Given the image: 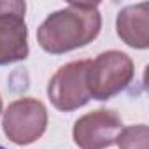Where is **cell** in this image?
I'll return each instance as SVG.
<instances>
[{"label": "cell", "mask_w": 149, "mask_h": 149, "mask_svg": "<svg viewBox=\"0 0 149 149\" xmlns=\"http://www.w3.org/2000/svg\"><path fill=\"white\" fill-rule=\"evenodd\" d=\"M102 28L98 4H76L49 14L37 30L39 46L51 54H63L95 40Z\"/></svg>", "instance_id": "cell-1"}, {"label": "cell", "mask_w": 149, "mask_h": 149, "mask_svg": "<svg viewBox=\"0 0 149 149\" xmlns=\"http://www.w3.org/2000/svg\"><path fill=\"white\" fill-rule=\"evenodd\" d=\"M133 74V61L128 54L116 49L100 53L95 60H90L86 74L90 97L95 100L112 98L128 88Z\"/></svg>", "instance_id": "cell-2"}, {"label": "cell", "mask_w": 149, "mask_h": 149, "mask_svg": "<svg viewBox=\"0 0 149 149\" xmlns=\"http://www.w3.org/2000/svg\"><path fill=\"white\" fill-rule=\"evenodd\" d=\"M6 137L16 146H28L39 140L47 126V109L37 98H19L4 112Z\"/></svg>", "instance_id": "cell-3"}, {"label": "cell", "mask_w": 149, "mask_h": 149, "mask_svg": "<svg viewBox=\"0 0 149 149\" xmlns=\"http://www.w3.org/2000/svg\"><path fill=\"white\" fill-rule=\"evenodd\" d=\"M88 67L90 60H76L60 67L51 77L47 84V97L58 111L70 112L91 100L86 83Z\"/></svg>", "instance_id": "cell-4"}, {"label": "cell", "mask_w": 149, "mask_h": 149, "mask_svg": "<svg viewBox=\"0 0 149 149\" xmlns=\"http://www.w3.org/2000/svg\"><path fill=\"white\" fill-rule=\"evenodd\" d=\"M26 4L21 0H0V65L23 61L28 56Z\"/></svg>", "instance_id": "cell-5"}, {"label": "cell", "mask_w": 149, "mask_h": 149, "mask_svg": "<svg viewBox=\"0 0 149 149\" xmlns=\"http://www.w3.org/2000/svg\"><path fill=\"white\" fill-rule=\"evenodd\" d=\"M123 130L121 118L109 109H98L81 116L74 123L72 137L81 149H105L116 144Z\"/></svg>", "instance_id": "cell-6"}, {"label": "cell", "mask_w": 149, "mask_h": 149, "mask_svg": "<svg viewBox=\"0 0 149 149\" xmlns=\"http://www.w3.org/2000/svg\"><path fill=\"white\" fill-rule=\"evenodd\" d=\"M119 39L133 49L149 47V4H135L119 11L116 19Z\"/></svg>", "instance_id": "cell-7"}, {"label": "cell", "mask_w": 149, "mask_h": 149, "mask_svg": "<svg viewBox=\"0 0 149 149\" xmlns=\"http://www.w3.org/2000/svg\"><path fill=\"white\" fill-rule=\"evenodd\" d=\"M116 144L119 149H147L149 144V130L146 125L126 126L119 132Z\"/></svg>", "instance_id": "cell-8"}, {"label": "cell", "mask_w": 149, "mask_h": 149, "mask_svg": "<svg viewBox=\"0 0 149 149\" xmlns=\"http://www.w3.org/2000/svg\"><path fill=\"white\" fill-rule=\"evenodd\" d=\"M0 114H2V97H0Z\"/></svg>", "instance_id": "cell-9"}, {"label": "cell", "mask_w": 149, "mask_h": 149, "mask_svg": "<svg viewBox=\"0 0 149 149\" xmlns=\"http://www.w3.org/2000/svg\"><path fill=\"white\" fill-rule=\"evenodd\" d=\"M0 149H6V147H4V146H0Z\"/></svg>", "instance_id": "cell-10"}]
</instances>
